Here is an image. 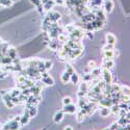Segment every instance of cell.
Wrapping results in <instances>:
<instances>
[{"label": "cell", "instance_id": "6da1fadb", "mask_svg": "<svg viewBox=\"0 0 130 130\" xmlns=\"http://www.w3.org/2000/svg\"><path fill=\"white\" fill-rule=\"evenodd\" d=\"M20 127H21L20 122L15 120L14 118H12L5 125H3L2 130H19Z\"/></svg>", "mask_w": 130, "mask_h": 130}, {"label": "cell", "instance_id": "7a4b0ae2", "mask_svg": "<svg viewBox=\"0 0 130 130\" xmlns=\"http://www.w3.org/2000/svg\"><path fill=\"white\" fill-rule=\"evenodd\" d=\"M101 74H102L103 81L107 85H110L112 83V75H111L110 71L108 69H105V68H101Z\"/></svg>", "mask_w": 130, "mask_h": 130}, {"label": "cell", "instance_id": "3957f363", "mask_svg": "<svg viewBox=\"0 0 130 130\" xmlns=\"http://www.w3.org/2000/svg\"><path fill=\"white\" fill-rule=\"evenodd\" d=\"M83 53V48H79V49H72L69 54H68V57L70 59H76L78 57L81 56V54Z\"/></svg>", "mask_w": 130, "mask_h": 130}, {"label": "cell", "instance_id": "277c9868", "mask_svg": "<svg viewBox=\"0 0 130 130\" xmlns=\"http://www.w3.org/2000/svg\"><path fill=\"white\" fill-rule=\"evenodd\" d=\"M115 7V3L112 0H105L103 3V10L106 14H110Z\"/></svg>", "mask_w": 130, "mask_h": 130}, {"label": "cell", "instance_id": "5b68a950", "mask_svg": "<svg viewBox=\"0 0 130 130\" xmlns=\"http://www.w3.org/2000/svg\"><path fill=\"white\" fill-rule=\"evenodd\" d=\"M62 111H63L64 113H71V115L76 113V111H77V106L74 105L73 103L68 104V105H63Z\"/></svg>", "mask_w": 130, "mask_h": 130}, {"label": "cell", "instance_id": "8992f818", "mask_svg": "<svg viewBox=\"0 0 130 130\" xmlns=\"http://www.w3.org/2000/svg\"><path fill=\"white\" fill-rule=\"evenodd\" d=\"M102 55H103V58L112 59L117 55V53H116L115 49H112V50H103L102 51Z\"/></svg>", "mask_w": 130, "mask_h": 130}, {"label": "cell", "instance_id": "52a82bcc", "mask_svg": "<svg viewBox=\"0 0 130 130\" xmlns=\"http://www.w3.org/2000/svg\"><path fill=\"white\" fill-rule=\"evenodd\" d=\"M106 44H109V45H112L115 46L117 44V38L113 34H107L106 35Z\"/></svg>", "mask_w": 130, "mask_h": 130}, {"label": "cell", "instance_id": "ba28073f", "mask_svg": "<svg viewBox=\"0 0 130 130\" xmlns=\"http://www.w3.org/2000/svg\"><path fill=\"white\" fill-rule=\"evenodd\" d=\"M29 121H30V117L28 115V110H26L23 116H21L20 124H21V126H25V125H27L29 123Z\"/></svg>", "mask_w": 130, "mask_h": 130}, {"label": "cell", "instance_id": "9c48e42d", "mask_svg": "<svg viewBox=\"0 0 130 130\" xmlns=\"http://www.w3.org/2000/svg\"><path fill=\"white\" fill-rule=\"evenodd\" d=\"M47 17L50 19L51 22H57V21L60 20V18H61L60 14L57 13V12H50L49 15H48Z\"/></svg>", "mask_w": 130, "mask_h": 130}, {"label": "cell", "instance_id": "30bf717a", "mask_svg": "<svg viewBox=\"0 0 130 130\" xmlns=\"http://www.w3.org/2000/svg\"><path fill=\"white\" fill-rule=\"evenodd\" d=\"M115 66V61L113 59H107V58H103V61H102V68H105V69H111L112 67Z\"/></svg>", "mask_w": 130, "mask_h": 130}, {"label": "cell", "instance_id": "8fae6325", "mask_svg": "<svg viewBox=\"0 0 130 130\" xmlns=\"http://www.w3.org/2000/svg\"><path fill=\"white\" fill-rule=\"evenodd\" d=\"M63 116H64V112H63L62 110L56 111V112H55V115L53 116V121L55 122V123H57V124H58V123H60V122L63 120V118H64Z\"/></svg>", "mask_w": 130, "mask_h": 130}, {"label": "cell", "instance_id": "7c38bea8", "mask_svg": "<svg viewBox=\"0 0 130 130\" xmlns=\"http://www.w3.org/2000/svg\"><path fill=\"white\" fill-rule=\"evenodd\" d=\"M41 81H42L43 84L48 85V86H52L54 84V79H53L52 76H50V75H48V76H46V77L41 78Z\"/></svg>", "mask_w": 130, "mask_h": 130}, {"label": "cell", "instance_id": "4fadbf2b", "mask_svg": "<svg viewBox=\"0 0 130 130\" xmlns=\"http://www.w3.org/2000/svg\"><path fill=\"white\" fill-rule=\"evenodd\" d=\"M89 91H90V82L82 81L81 84L79 85V92L80 93H84V94H88Z\"/></svg>", "mask_w": 130, "mask_h": 130}, {"label": "cell", "instance_id": "5bb4252c", "mask_svg": "<svg viewBox=\"0 0 130 130\" xmlns=\"http://www.w3.org/2000/svg\"><path fill=\"white\" fill-rule=\"evenodd\" d=\"M99 113L101 117L103 118H106L108 117L111 112H110V107H106V106H101L100 109H99Z\"/></svg>", "mask_w": 130, "mask_h": 130}, {"label": "cell", "instance_id": "9a60e30c", "mask_svg": "<svg viewBox=\"0 0 130 130\" xmlns=\"http://www.w3.org/2000/svg\"><path fill=\"white\" fill-rule=\"evenodd\" d=\"M6 55H7L8 57H10L13 60H15L16 57H17V50H16V48H14V47H8Z\"/></svg>", "mask_w": 130, "mask_h": 130}, {"label": "cell", "instance_id": "2e32d148", "mask_svg": "<svg viewBox=\"0 0 130 130\" xmlns=\"http://www.w3.org/2000/svg\"><path fill=\"white\" fill-rule=\"evenodd\" d=\"M85 117H86V115L82 109H79V110L76 111V120H77V122H83Z\"/></svg>", "mask_w": 130, "mask_h": 130}, {"label": "cell", "instance_id": "e0dca14e", "mask_svg": "<svg viewBox=\"0 0 130 130\" xmlns=\"http://www.w3.org/2000/svg\"><path fill=\"white\" fill-rule=\"evenodd\" d=\"M54 4H55V1H54V0H47V1L43 4V8L45 10H51Z\"/></svg>", "mask_w": 130, "mask_h": 130}, {"label": "cell", "instance_id": "ac0fdd59", "mask_svg": "<svg viewBox=\"0 0 130 130\" xmlns=\"http://www.w3.org/2000/svg\"><path fill=\"white\" fill-rule=\"evenodd\" d=\"M58 44H59V42L54 41V39H53V40H50V41H49V45H48V47H49L51 50L56 51V50H58Z\"/></svg>", "mask_w": 130, "mask_h": 130}, {"label": "cell", "instance_id": "d6986e66", "mask_svg": "<svg viewBox=\"0 0 130 130\" xmlns=\"http://www.w3.org/2000/svg\"><path fill=\"white\" fill-rule=\"evenodd\" d=\"M27 110H28V115H29L30 119H31V118H35V117L37 116V113H38V108H37V106H30L29 108H27Z\"/></svg>", "mask_w": 130, "mask_h": 130}, {"label": "cell", "instance_id": "ffe728a7", "mask_svg": "<svg viewBox=\"0 0 130 130\" xmlns=\"http://www.w3.org/2000/svg\"><path fill=\"white\" fill-rule=\"evenodd\" d=\"M80 80V77H79V75L76 73V72H74L73 74H71V78H70V81L73 83V84H77Z\"/></svg>", "mask_w": 130, "mask_h": 130}, {"label": "cell", "instance_id": "44dd1931", "mask_svg": "<svg viewBox=\"0 0 130 130\" xmlns=\"http://www.w3.org/2000/svg\"><path fill=\"white\" fill-rule=\"evenodd\" d=\"M70 78H71V74H69V73L66 72V71L62 73L61 77H60V79H61V81H62L63 83H68V82H70Z\"/></svg>", "mask_w": 130, "mask_h": 130}, {"label": "cell", "instance_id": "7402d4cb", "mask_svg": "<svg viewBox=\"0 0 130 130\" xmlns=\"http://www.w3.org/2000/svg\"><path fill=\"white\" fill-rule=\"evenodd\" d=\"M12 98H15V97H19L20 95H21V91L19 90V89H14V90H12V91H9L8 93H7Z\"/></svg>", "mask_w": 130, "mask_h": 130}, {"label": "cell", "instance_id": "603a6c76", "mask_svg": "<svg viewBox=\"0 0 130 130\" xmlns=\"http://www.w3.org/2000/svg\"><path fill=\"white\" fill-rule=\"evenodd\" d=\"M69 40H70L69 37H68L67 35H64V34H60V35H58V37H57V41H58L59 43H67Z\"/></svg>", "mask_w": 130, "mask_h": 130}, {"label": "cell", "instance_id": "cb8c5ba5", "mask_svg": "<svg viewBox=\"0 0 130 130\" xmlns=\"http://www.w3.org/2000/svg\"><path fill=\"white\" fill-rule=\"evenodd\" d=\"M26 76H25V75H22V74H19L18 75V76L16 77V80H17V83H19L20 85L21 84H23L25 81H26Z\"/></svg>", "mask_w": 130, "mask_h": 130}, {"label": "cell", "instance_id": "d4e9b609", "mask_svg": "<svg viewBox=\"0 0 130 130\" xmlns=\"http://www.w3.org/2000/svg\"><path fill=\"white\" fill-rule=\"evenodd\" d=\"M120 110H121V107L117 104H112V106H110V112L113 115H119Z\"/></svg>", "mask_w": 130, "mask_h": 130}, {"label": "cell", "instance_id": "484cf974", "mask_svg": "<svg viewBox=\"0 0 130 130\" xmlns=\"http://www.w3.org/2000/svg\"><path fill=\"white\" fill-rule=\"evenodd\" d=\"M43 66H44V69L46 71H48V70H50L52 68L53 62L51 60H44V61H43Z\"/></svg>", "mask_w": 130, "mask_h": 130}, {"label": "cell", "instance_id": "4316f807", "mask_svg": "<svg viewBox=\"0 0 130 130\" xmlns=\"http://www.w3.org/2000/svg\"><path fill=\"white\" fill-rule=\"evenodd\" d=\"M76 27L77 26H75V25H73V24H69V25H67L66 27H64V30L67 31V34L68 35H70V34H72V32L76 29Z\"/></svg>", "mask_w": 130, "mask_h": 130}, {"label": "cell", "instance_id": "83f0119b", "mask_svg": "<svg viewBox=\"0 0 130 130\" xmlns=\"http://www.w3.org/2000/svg\"><path fill=\"white\" fill-rule=\"evenodd\" d=\"M91 74H92V76H93V78H96V77H99V75L101 74V69H99V68H95V69H93V70H92Z\"/></svg>", "mask_w": 130, "mask_h": 130}, {"label": "cell", "instance_id": "f1b7e54d", "mask_svg": "<svg viewBox=\"0 0 130 130\" xmlns=\"http://www.w3.org/2000/svg\"><path fill=\"white\" fill-rule=\"evenodd\" d=\"M0 5L7 7V6L13 5V1L12 0H0Z\"/></svg>", "mask_w": 130, "mask_h": 130}, {"label": "cell", "instance_id": "f546056e", "mask_svg": "<svg viewBox=\"0 0 130 130\" xmlns=\"http://www.w3.org/2000/svg\"><path fill=\"white\" fill-rule=\"evenodd\" d=\"M121 127H122V126L117 122V123H113L112 125H110L108 128H109V130H120V128H121Z\"/></svg>", "mask_w": 130, "mask_h": 130}, {"label": "cell", "instance_id": "4dcf8cb0", "mask_svg": "<svg viewBox=\"0 0 130 130\" xmlns=\"http://www.w3.org/2000/svg\"><path fill=\"white\" fill-rule=\"evenodd\" d=\"M92 79H93V76H92V74H91V73H88V74L83 75V81L90 82V81H91Z\"/></svg>", "mask_w": 130, "mask_h": 130}, {"label": "cell", "instance_id": "1f68e13d", "mask_svg": "<svg viewBox=\"0 0 130 130\" xmlns=\"http://www.w3.org/2000/svg\"><path fill=\"white\" fill-rule=\"evenodd\" d=\"M72 103V98L71 97H64L62 99V104L63 105H68V104H71Z\"/></svg>", "mask_w": 130, "mask_h": 130}, {"label": "cell", "instance_id": "d6a6232c", "mask_svg": "<svg viewBox=\"0 0 130 130\" xmlns=\"http://www.w3.org/2000/svg\"><path fill=\"white\" fill-rule=\"evenodd\" d=\"M88 67H89L91 70L97 68V67H96V61H95V60H90V61L88 62Z\"/></svg>", "mask_w": 130, "mask_h": 130}, {"label": "cell", "instance_id": "836d02e7", "mask_svg": "<svg viewBox=\"0 0 130 130\" xmlns=\"http://www.w3.org/2000/svg\"><path fill=\"white\" fill-rule=\"evenodd\" d=\"M66 72H68L69 74H73L75 72L74 68L71 66V64H67V67H66Z\"/></svg>", "mask_w": 130, "mask_h": 130}, {"label": "cell", "instance_id": "e575fe53", "mask_svg": "<svg viewBox=\"0 0 130 130\" xmlns=\"http://www.w3.org/2000/svg\"><path fill=\"white\" fill-rule=\"evenodd\" d=\"M30 1H31L32 3H34L37 7H41V6H43V5H42V1H41V0H30Z\"/></svg>", "mask_w": 130, "mask_h": 130}, {"label": "cell", "instance_id": "d590c367", "mask_svg": "<svg viewBox=\"0 0 130 130\" xmlns=\"http://www.w3.org/2000/svg\"><path fill=\"white\" fill-rule=\"evenodd\" d=\"M112 49H113V46H112V45L106 44V45H104V46H103V48H102V51H103V50H112Z\"/></svg>", "mask_w": 130, "mask_h": 130}, {"label": "cell", "instance_id": "8d00e7d4", "mask_svg": "<svg viewBox=\"0 0 130 130\" xmlns=\"http://www.w3.org/2000/svg\"><path fill=\"white\" fill-rule=\"evenodd\" d=\"M124 128H125V130H130V123L126 124V125L124 126Z\"/></svg>", "mask_w": 130, "mask_h": 130}, {"label": "cell", "instance_id": "74e56055", "mask_svg": "<svg viewBox=\"0 0 130 130\" xmlns=\"http://www.w3.org/2000/svg\"><path fill=\"white\" fill-rule=\"evenodd\" d=\"M63 130H74L73 129V127L72 126H67V127H64V129Z\"/></svg>", "mask_w": 130, "mask_h": 130}, {"label": "cell", "instance_id": "f35d334b", "mask_svg": "<svg viewBox=\"0 0 130 130\" xmlns=\"http://www.w3.org/2000/svg\"><path fill=\"white\" fill-rule=\"evenodd\" d=\"M2 44H3V41H2L1 38H0V45H2Z\"/></svg>", "mask_w": 130, "mask_h": 130}, {"label": "cell", "instance_id": "ab89813d", "mask_svg": "<svg viewBox=\"0 0 130 130\" xmlns=\"http://www.w3.org/2000/svg\"><path fill=\"white\" fill-rule=\"evenodd\" d=\"M2 127H3V125H2L1 123H0V130H2Z\"/></svg>", "mask_w": 130, "mask_h": 130}, {"label": "cell", "instance_id": "60d3db41", "mask_svg": "<svg viewBox=\"0 0 130 130\" xmlns=\"http://www.w3.org/2000/svg\"><path fill=\"white\" fill-rule=\"evenodd\" d=\"M103 130H109V128H108V127H107V128H105V129H103Z\"/></svg>", "mask_w": 130, "mask_h": 130}]
</instances>
